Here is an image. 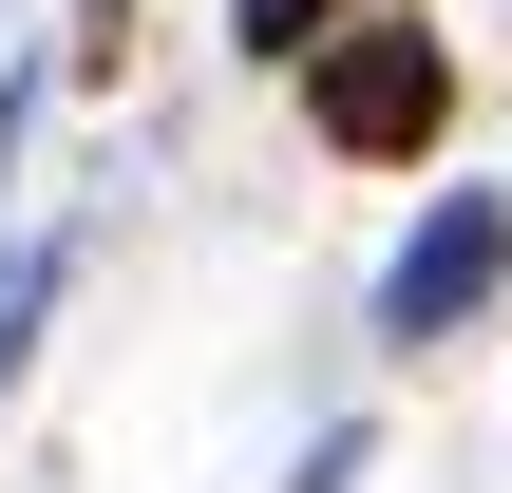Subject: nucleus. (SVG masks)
<instances>
[{
	"label": "nucleus",
	"instance_id": "nucleus-1",
	"mask_svg": "<svg viewBox=\"0 0 512 493\" xmlns=\"http://www.w3.org/2000/svg\"><path fill=\"white\" fill-rule=\"evenodd\" d=\"M304 114H323V152H361V171H418V152L456 133V57H437L418 19H342V38L304 57Z\"/></svg>",
	"mask_w": 512,
	"mask_h": 493
},
{
	"label": "nucleus",
	"instance_id": "nucleus-4",
	"mask_svg": "<svg viewBox=\"0 0 512 493\" xmlns=\"http://www.w3.org/2000/svg\"><path fill=\"white\" fill-rule=\"evenodd\" d=\"M38 323H57V247H0V380H19Z\"/></svg>",
	"mask_w": 512,
	"mask_h": 493
},
{
	"label": "nucleus",
	"instance_id": "nucleus-2",
	"mask_svg": "<svg viewBox=\"0 0 512 493\" xmlns=\"http://www.w3.org/2000/svg\"><path fill=\"white\" fill-rule=\"evenodd\" d=\"M494 285H512V190H437V209H418V247L380 266V342H456Z\"/></svg>",
	"mask_w": 512,
	"mask_h": 493
},
{
	"label": "nucleus",
	"instance_id": "nucleus-3",
	"mask_svg": "<svg viewBox=\"0 0 512 493\" xmlns=\"http://www.w3.org/2000/svg\"><path fill=\"white\" fill-rule=\"evenodd\" d=\"M342 19H361V0H228V38H247V57H323Z\"/></svg>",
	"mask_w": 512,
	"mask_h": 493
}]
</instances>
